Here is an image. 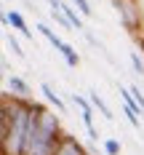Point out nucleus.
I'll return each mask as SVG.
<instances>
[{"label":"nucleus","mask_w":144,"mask_h":155,"mask_svg":"<svg viewBox=\"0 0 144 155\" xmlns=\"http://www.w3.org/2000/svg\"><path fill=\"white\" fill-rule=\"evenodd\" d=\"M30 123H32V99L14 96L11 128L5 137H0L3 155H27V150H30Z\"/></svg>","instance_id":"f03ea898"},{"label":"nucleus","mask_w":144,"mask_h":155,"mask_svg":"<svg viewBox=\"0 0 144 155\" xmlns=\"http://www.w3.org/2000/svg\"><path fill=\"white\" fill-rule=\"evenodd\" d=\"M131 64H133V72H136V75H144V59L136 51H131Z\"/></svg>","instance_id":"4468645a"},{"label":"nucleus","mask_w":144,"mask_h":155,"mask_svg":"<svg viewBox=\"0 0 144 155\" xmlns=\"http://www.w3.org/2000/svg\"><path fill=\"white\" fill-rule=\"evenodd\" d=\"M8 24H11L16 32H21L24 38H35V35H32V30L27 27V21H24V16L19 14V11H8Z\"/></svg>","instance_id":"423d86ee"},{"label":"nucleus","mask_w":144,"mask_h":155,"mask_svg":"<svg viewBox=\"0 0 144 155\" xmlns=\"http://www.w3.org/2000/svg\"><path fill=\"white\" fill-rule=\"evenodd\" d=\"M40 94H43V96H46L48 102H51L53 107L59 110V115H64V102H62V96H59V94L53 91V88H51L48 83H40Z\"/></svg>","instance_id":"6e6552de"},{"label":"nucleus","mask_w":144,"mask_h":155,"mask_svg":"<svg viewBox=\"0 0 144 155\" xmlns=\"http://www.w3.org/2000/svg\"><path fill=\"white\" fill-rule=\"evenodd\" d=\"M72 5H75L83 16H94V8H91V3H88V0H72Z\"/></svg>","instance_id":"ddd939ff"},{"label":"nucleus","mask_w":144,"mask_h":155,"mask_svg":"<svg viewBox=\"0 0 144 155\" xmlns=\"http://www.w3.org/2000/svg\"><path fill=\"white\" fill-rule=\"evenodd\" d=\"M62 11H64V16L69 19V24L75 27V32H85V24H83V14H80V11H75V5H67V3H62Z\"/></svg>","instance_id":"0eeeda50"},{"label":"nucleus","mask_w":144,"mask_h":155,"mask_svg":"<svg viewBox=\"0 0 144 155\" xmlns=\"http://www.w3.org/2000/svg\"><path fill=\"white\" fill-rule=\"evenodd\" d=\"M53 155H88V153H85V147L80 144L78 137H72V134H62V139H59V144H56Z\"/></svg>","instance_id":"20e7f679"},{"label":"nucleus","mask_w":144,"mask_h":155,"mask_svg":"<svg viewBox=\"0 0 144 155\" xmlns=\"http://www.w3.org/2000/svg\"><path fill=\"white\" fill-rule=\"evenodd\" d=\"M136 43H139V51H142V56H144V35H136Z\"/></svg>","instance_id":"f3484780"},{"label":"nucleus","mask_w":144,"mask_h":155,"mask_svg":"<svg viewBox=\"0 0 144 155\" xmlns=\"http://www.w3.org/2000/svg\"><path fill=\"white\" fill-rule=\"evenodd\" d=\"M110 3L115 5V11L120 16V24L128 32L139 35V30H142V11H139L136 0H110Z\"/></svg>","instance_id":"7ed1b4c3"},{"label":"nucleus","mask_w":144,"mask_h":155,"mask_svg":"<svg viewBox=\"0 0 144 155\" xmlns=\"http://www.w3.org/2000/svg\"><path fill=\"white\" fill-rule=\"evenodd\" d=\"M8 46H11V51H14V56L24 59V51H21V46H19V40H16V35H14V32H8Z\"/></svg>","instance_id":"2eb2a0df"},{"label":"nucleus","mask_w":144,"mask_h":155,"mask_svg":"<svg viewBox=\"0 0 144 155\" xmlns=\"http://www.w3.org/2000/svg\"><path fill=\"white\" fill-rule=\"evenodd\" d=\"M59 54L64 56V62H67V67H72V70H75V67L80 64V56H78V51H75V48L69 46V43H64V46L59 48Z\"/></svg>","instance_id":"9d476101"},{"label":"nucleus","mask_w":144,"mask_h":155,"mask_svg":"<svg viewBox=\"0 0 144 155\" xmlns=\"http://www.w3.org/2000/svg\"><path fill=\"white\" fill-rule=\"evenodd\" d=\"M62 139L59 115L46 110L40 102H32V123H30V150L27 155H53Z\"/></svg>","instance_id":"f257e3e1"},{"label":"nucleus","mask_w":144,"mask_h":155,"mask_svg":"<svg viewBox=\"0 0 144 155\" xmlns=\"http://www.w3.org/2000/svg\"><path fill=\"white\" fill-rule=\"evenodd\" d=\"M8 88H11V94L19 96V99H30V86H27V80H24V78L8 75Z\"/></svg>","instance_id":"39448f33"},{"label":"nucleus","mask_w":144,"mask_h":155,"mask_svg":"<svg viewBox=\"0 0 144 155\" xmlns=\"http://www.w3.org/2000/svg\"><path fill=\"white\" fill-rule=\"evenodd\" d=\"M37 32H40L43 38H48V43L56 48V51H59V48L64 46V40H62V38H59V35H56L53 30H51V27H46V24H37Z\"/></svg>","instance_id":"9b49d317"},{"label":"nucleus","mask_w":144,"mask_h":155,"mask_svg":"<svg viewBox=\"0 0 144 155\" xmlns=\"http://www.w3.org/2000/svg\"><path fill=\"white\" fill-rule=\"evenodd\" d=\"M88 99H91L94 110H99V112H101V118H104V120H115V115L110 112V107L104 104V99H101V96H99L96 91H88Z\"/></svg>","instance_id":"1a4fd4ad"},{"label":"nucleus","mask_w":144,"mask_h":155,"mask_svg":"<svg viewBox=\"0 0 144 155\" xmlns=\"http://www.w3.org/2000/svg\"><path fill=\"white\" fill-rule=\"evenodd\" d=\"M131 94H133V102L139 104V110H142V118H144V94H142V88L131 86Z\"/></svg>","instance_id":"dca6fc26"},{"label":"nucleus","mask_w":144,"mask_h":155,"mask_svg":"<svg viewBox=\"0 0 144 155\" xmlns=\"http://www.w3.org/2000/svg\"><path fill=\"white\" fill-rule=\"evenodd\" d=\"M101 150H104V155H120V150H123V144H120V142L117 139H104L101 142Z\"/></svg>","instance_id":"f8f14e48"}]
</instances>
